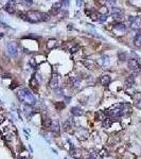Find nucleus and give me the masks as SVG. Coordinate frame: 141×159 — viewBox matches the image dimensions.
I'll list each match as a JSON object with an SVG mask.
<instances>
[{
	"instance_id": "obj_1",
	"label": "nucleus",
	"mask_w": 141,
	"mask_h": 159,
	"mask_svg": "<svg viewBox=\"0 0 141 159\" xmlns=\"http://www.w3.org/2000/svg\"><path fill=\"white\" fill-rule=\"evenodd\" d=\"M17 96L21 102L27 103L28 105H35L36 104V98L33 95V93L27 89V88H23V89H20L18 92H17Z\"/></svg>"
},
{
	"instance_id": "obj_2",
	"label": "nucleus",
	"mask_w": 141,
	"mask_h": 159,
	"mask_svg": "<svg viewBox=\"0 0 141 159\" xmlns=\"http://www.w3.org/2000/svg\"><path fill=\"white\" fill-rule=\"evenodd\" d=\"M50 19L49 14L42 13L38 11H29L27 13V20L30 22H39V21H47Z\"/></svg>"
},
{
	"instance_id": "obj_3",
	"label": "nucleus",
	"mask_w": 141,
	"mask_h": 159,
	"mask_svg": "<svg viewBox=\"0 0 141 159\" xmlns=\"http://www.w3.org/2000/svg\"><path fill=\"white\" fill-rule=\"evenodd\" d=\"M7 52L11 56H16L18 54V46H17L16 42H8L7 43Z\"/></svg>"
},
{
	"instance_id": "obj_4",
	"label": "nucleus",
	"mask_w": 141,
	"mask_h": 159,
	"mask_svg": "<svg viewBox=\"0 0 141 159\" xmlns=\"http://www.w3.org/2000/svg\"><path fill=\"white\" fill-rule=\"evenodd\" d=\"M129 21H130V26L133 29L141 28V18L140 17H130Z\"/></svg>"
},
{
	"instance_id": "obj_5",
	"label": "nucleus",
	"mask_w": 141,
	"mask_h": 159,
	"mask_svg": "<svg viewBox=\"0 0 141 159\" xmlns=\"http://www.w3.org/2000/svg\"><path fill=\"white\" fill-rule=\"evenodd\" d=\"M61 6H63L61 2H55L53 5H52L51 10H50V15H53V16L57 15L61 10Z\"/></svg>"
},
{
	"instance_id": "obj_6",
	"label": "nucleus",
	"mask_w": 141,
	"mask_h": 159,
	"mask_svg": "<svg viewBox=\"0 0 141 159\" xmlns=\"http://www.w3.org/2000/svg\"><path fill=\"white\" fill-rule=\"evenodd\" d=\"M49 86L51 88H53V89H55V88L58 87V76L56 74H53L49 82Z\"/></svg>"
},
{
	"instance_id": "obj_7",
	"label": "nucleus",
	"mask_w": 141,
	"mask_h": 159,
	"mask_svg": "<svg viewBox=\"0 0 141 159\" xmlns=\"http://www.w3.org/2000/svg\"><path fill=\"white\" fill-rule=\"evenodd\" d=\"M128 68L130 70H133V71H138L139 70V64H138V61L136 59H130L128 60Z\"/></svg>"
},
{
	"instance_id": "obj_8",
	"label": "nucleus",
	"mask_w": 141,
	"mask_h": 159,
	"mask_svg": "<svg viewBox=\"0 0 141 159\" xmlns=\"http://www.w3.org/2000/svg\"><path fill=\"white\" fill-rule=\"evenodd\" d=\"M111 16L113 18H121L123 16V11L121 8H118V7H113L111 10Z\"/></svg>"
},
{
	"instance_id": "obj_9",
	"label": "nucleus",
	"mask_w": 141,
	"mask_h": 159,
	"mask_svg": "<svg viewBox=\"0 0 141 159\" xmlns=\"http://www.w3.org/2000/svg\"><path fill=\"white\" fill-rule=\"evenodd\" d=\"M110 82H111V77H110L108 74H104V75H102L101 78H100V83H101L103 86L109 85Z\"/></svg>"
},
{
	"instance_id": "obj_10",
	"label": "nucleus",
	"mask_w": 141,
	"mask_h": 159,
	"mask_svg": "<svg viewBox=\"0 0 141 159\" xmlns=\"http://www.w3.org/2000/svg\"><path fill=\"white\" fill-rule=\"evenodd\" d=\"M50 129L53 131V132H59V129H60L59 122H58L57 120L52 121V124H51V126H50Z\"/></svg>"
},
{
	"instance_id": "obj_11",
	"label": "nucleus",
	"mask_w": 141,
	"mask_h": 159,
	"mask_svg": "<svg viewBox=\"0 0 141 159\" xmlns=\"http://www.w3.org/2000/svg\"><path fill=\"white\" fill-rule=\"evenodd\" d=\"M134 83H135V75H128L127 77H126V80H125V86H126V88H129V87H131L134 85Z\"/></svg>"
},
{
	"instance_id": "obj_12",
	"label": "nucleus",
	"mask_w": 141,
	"mask_h": 159,
	"mask_svg": "<svg viewBox=\"0 0 141 159\" xmlns=\"http://www.w3.org/2000/svg\"><path fill=\"white\" fill-rule=\"evenodd\" d=\"M4 10L8 13V14H14L16 12V8H15V4L13 2H8L6 5H5V8Z\"/></svg>"
},
{
	"instance_id": "obj_13",
	"label": "nucleus",
	"mask_w": 141,
	"mask_h": 159,
	"mask_svg": "<svg viewBox=\"0 0 141 159\" xmlns=\"http://www.w3.org/2000/svg\"><path fill=\"white\" fill-rule=\"evenodd\" d=\"M134 46L137 48L141 47V32H139L138 34H136V36L134 38Z\"/></svg>"
},
{
	"instance_id": "obj_14",
	"label": "nucleus",
	"mask_w": 141,
	"mask_h": 159,
	"mask_svg": "<svg viewBox=\"0 0 141 159\" xmlns=\"http://www.w3.org/2000/svg\"><path fill=\"white\" fill-rule=\"evenodd\" d=\"M112 119L110 117H106L104 120H103V127L105 128H109L111 125H112Z\"/></svg>"
},
{
	"instance_id": "obj_15",
	"label": "nucleus",
	"mask_w": 141,
	"mask_h": 159,
	"mask_svg": "<svg viewBox=\"0 0 141 159\" xmlns=\"http://www.w3.org/2000/svg\"><path fill=\"white\" fill-rule=\"evenodd\" d=\"M71 113L73 114V116H75V117H80V116H82V114L84 113V111L80 107H72L71 108Z\"/></svg>"
},
{
	"instance_id": "obj_16",
	"label": "nucleus",
	"mask_w": 141,
	"mask_h": 159,
	"mask_svg": "<svg viewBox=\"0 0 141 159\" xmlns=\"http://www.w3.org/2000/svg\"><path fill=\"white\" fill-rule=\"evenodd\" d=\"M71 155L74 159H80L82 157V152H81V149L73 148V149H71Z\"/></svg>"
},
{
	"instance_id": "obj_17",
	"label": "nucleus",
	"mask_w": 141,
	"mask_h": 159,
	"mask_svg": "<svg viewBox=\"0 0 141 159\" xmlns=\"http://www.w3.org/2000/svg\"><path fill=\"white\" fill-rule=\"evenodd\" d=\"M114 29L118 32H121V33H124L126 31V25L124 23H117L114 25Z\"/></svg>"
},
{
	"instance_id": "obj_18",
	"label": "nucleus",
	"mask_w": 141,
	"mask_h": 159,
	"mask_svg": "<svg viewBox=\"0 0 141 159\" xmlns=\"http://www.w3.org/2000/svg\"><path fill=\"white\" fill-rule=\"evenodd\" d=\"M118 58L121 60V61H124L127 59V53L124 52V51H120L118 53Z\"/></svg>"
},
{
	"instance_id": "obj_19",
	"label": "nucleus",
	"mask_w": 141,
	"mask_h": 159,
	"mask_svg": "<svg viewBox=\"0 0 141 159\" xmlns=\"http://www.w3.org/2000/svg\"><path fill=\"white\" fill-rule=\"evenodd\" d=\"M56 40L55 39H49L48 40V42H47V48L49 49V50H51V49H53L55 46H56Z\"/></svg>"
},
{
	"instance_id": "obj_20",
	"label": "nucleus",
	"mask_w": 141,
	"mask_h": 159,
	"mask_svg": "<svg viewBox=\"0 0 141 159\" xmlns=\"http://www.w3.org/2000/svg\"><path fill=\"white\" fill-rule=\"evenodd\" d=\"M71 84L72 86H74L75 88L80 86V78H77V77H71Z\"/></svg>"
},
{
	"instance_id": "obj_21",
	"label": "nucleus",
	"mask_w": 141,
	"mask_h": 159,
	"mask_svg": "<svg viewBox=\"0 0 141 159\" xmlns=\"http://www.w3.org/2000/svg\"><path fill=\"white\" fill-rule=\"evenodd\" d=\"M51 124H52V120L50 118H45V119H43V126H45V127L50 128Z\"/></svg>"
},
{
	"instance_id": "obj_22",
	"label": "nucleus",
	"mask_w": 141,
	"mask_h": 159,
	"mask_svg": "<svg viewBox=\"0 0 141 159\" xmlns=\"http://www.w3.org/2000/svg\"><path fill=\"white\" fill-rule=\"evenodd\" d=\"M101 63L103 66H107V64L109 63V57L107 55H103L101 57Z\"/></svg>"
},
{
	"instance_id": "obj_23",
	"label": "nucleus",
	"mask_w": 141,
	"mask_h": 159,
	"mask_svg": "<svg viewBox=\"0 0 141 159\" xmlns=\"http://www.w3.org/2000/svg\"><path fill=\"white\" fill-rule=\"evenodd\" d=\"M94 2H95V4L98 5V6H100V7H104L105 4L107 3V0H94Z\"/></svg>"
},
{
	"instance_id": "obj_24",
	"label": "nucleus",
	"mask_w": 141,
	"mask_h": 159,
	"mask_svg": "<svg viewBox=\"0 0 141 159\" xmlns=\"http://www.w3.org/2000/svg\"><path fill=\"white\" fill-rule=\"evenodd\" d=\"M30 86L34 89H37V81L35 80V77H32L31 81H30Z\"/></svg>"
},
{
	"instance_id": "obj_25",
	"label": "nucleus",
	"mask_w": 141,
	"mask_h": 159,
	"mask_svg": "<svg viewBox=\"0 0 141 159\" xmlns=\"http://www.w3.org/2000/svg\"><path fill=\"white\" fill-rule=\"evenodd\" d=\"M106 19H107V15L106 14H99V18L96 20H98L99 22H104Z\"/></svg>"
},
{
	"instance_id": "obj_26",
	"label": "nucleus",
	"mask_w": 141,
	"mask_h": 159,
	"mask_svg": "<svg viewBox=\"0 0 141 159\" xmlns=\"http://www.w3.org/2000/svg\"><path fill=\"white\" fill-rule=\"evenodd\" d=\"M78 49H80V47H78L76 43H73V45L70 47V49H69V51L71 52V53H75V52H77L78 51Z\"/></svg>"
},
{
	"instance_id": "obj_27",
	"label": "nucleus",
	"mask_w": 141,
	"mask_h": 159,
	"mask_svg": "<svg viewBox=\"0 0 141 159\" xmlns=\"http://www.w3.org/2000/svg\"><path fill=\"white\" fill-rule=\"evenodd\" d=\"M55 107H56V109L61 110V109H63V108L65 107V103H63V102H58V103L55 104Z\"/></svg>"
},
{
	"instance_id": "obj_28",
	"label": "nucleus",
	"mask_w": 141,
	"mask_h": 159,
	"mask_svg": "<svg viewBox=\"0 0 141 159\" xmlns=\"http://www.w3.org/2000/svg\"><path fill=\"white\" fill-rule=\"evenodd\" d=\"M71 126H72V124L70 123V120H68V121L65 122V124H64V128H65V130H69Z\"/></svg>"
},
{
	"instance_id": "obj_29",
	"label": "nucleus",
	"mask_w": 141,
	"mask_h": 159,
	"mask_svg": "<svg viewBox=\"0 0 141 159\" xmlns=\"http://www.w3.org/2000/svg\"><path fill=\"white\" fill-rule=\"evenodd\" d=\"M22 3L25 5V6H31L33 4V0H22Z\"/></svg>"
},
{
	"instance_id": "obj_30",
	"label": "nucleus",
	"mask_w": 141,
	"mask_h": 159,
	"mask_svg": "<svg viewBox=\"0 0 141 159\" xmlns=\"http://www.w3.org/2000/svg\"><path fill=\"white\" fill-rule=\"evenodd\" d=\"M90 159H99V154L98 153H91L90 154Z\"/></svg>"
},
{
	"instance_id": "obj_31",
	"label": "nucleus",
	"mask_w": 141,
	"mask_h": 159,
	"mask_svg": "<svg viewBox=\"0 0 141 159\" xmlns=\"http://www.w3.org/2000/svg\"><path fill=\"white\" fill-rule=\"evenodd\" d=\"M61 92H63V91H61V89H59V88H55V94L57 93V95H61Z\"/></svg>"
},
{
	"instance_id": "obj_32",
	"label": "nucleus",
	"mask_w": 141,
	"mask_h": 159,
	"mask_svg": "<svg viewBox=\"0 0 141 159\" xmlns=\"http://www.w3.org/2000/svg\"><path fill=\"white\" fill-rule=\"evenodd\" d=\"M82 4H83V0H76V5L80 7V6H82Z\"/></svg>"
},
{
	"instance_id": "obj_33",
	"label": "nucleus",
	"mask_w": 141,
	"mask_h": 159,
	"mask_svg": "<svg viewBox=\"0 0 141 159\" xmlns=\"http://www.w3.org/2000/svg\"><path fill=\"white\" fill-rule=\"evenodd\" d=\"M136 106H137L138 108H140V109H141V100H140V101H138V102L136 103Z\"/></svg>"
},
{
	"instance_id": "obj_34",
	"label": "nucleus",
	"mask_w": 141,
	"mask_h": 159,
	"mask_svg": "<svg viewBox=\"0 0 141 159\" xmlns=\"http://www.w3.org/2000/svg\"><path fill=\"white\" fill-rule=\"evenodd\" d=\"M116 1H117V0H108V2L110 4H114V3H116Z\"/></svg>"
},
{
	"instance_id": "obj_35",
	"label": "nucleus",
	"mask_w": 141,
	"mask_h": 159,
	"mask_svg": "<svg viewBox=\"0 0 141 159\" xmlns=\"http://www.w3.org/2000/svg\"><path fill=\"white\" fill-rule=\"evenodd\" d=\"M139 71H141V65H139Z\"/></svg>"
}]
</instances>
